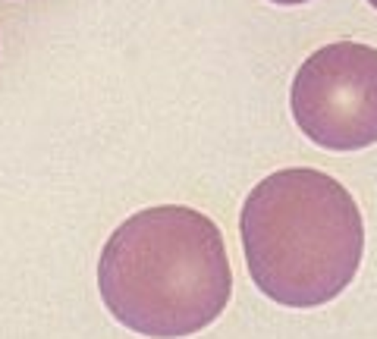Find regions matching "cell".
Here are the masks:
<instances>
[{
  "mask_svg": "<svg viewBox=\"0 0 377 339\" xmlns=\"http://www.w3.org/2000/svg\"><path fill=\"white\" fill-rule=\"evenodd\" d=\"M98 289L126 330L151 339L195 336L223 314L232 292L223 236L195 207L138 211L107 239Z\"/></svg>",
  "mask_w": 377,
  "mask_h": 339,
  "instance_id": "obj_1",
  "label": "cell"
},
{
  "mask_svg": "<svg viewBox=\"0 0 377 339\" xmlns=\"http://www.w3.org/2000/svg\"><path fill=\"white\" fill-rule=\"evenodd\" d=\"M255 286L283 308H320L343 295L364 255V220L339 179L311 167L261 179L239 217Z\"/></svg>",
  "mask_w": 377,
  "mask_h": 339,
  "instance_id": "obj_2",
  "label": "cell"
},
{
  "mask_svg": "<svg viewBox=\"0 0 377 339\" xmlns=\"http://www.w3.org/2000/svg\"><path fill=\"white\" fill-rule=\"evenodd\" d=\"M293 119L318 148L362 151L377 144V47L337 41L295 69Z\"/></svg>",
  "mask_w": 377,
  "mask_h": 339,
  "instance_id": "obj_3",
  "label": "cell"
},
{
  "mask_svg": "<svg viewBox=\"0 0 377 339\" xmlns=\"http://www.w3.org/2000/svg\"><path fill=\"white\" fill-rule=\"evenodd\" d=\"M270 3H280V6H299V3H308V0H270Z\"/></svg>",
  "mask_w": 377,
  "mask_h": 339,
  "instance_id": "obj_4",
  "label": "cell"
},
{
  "mask_svg": "<svg viewBox=\"0 0 377 339\" xmlns=\"http://www.w3.org/2000/svg\"><path fill=\"white\" fill-rule=\"evenodd\" d=\"M368 3H371V6H374V10H377V0H368Z\"/></svg>",
  "mask_w": 377,
  "mask_h": 339,
  "instance_id": "obj_5",
  "label": "cell"
}]
</instances>
